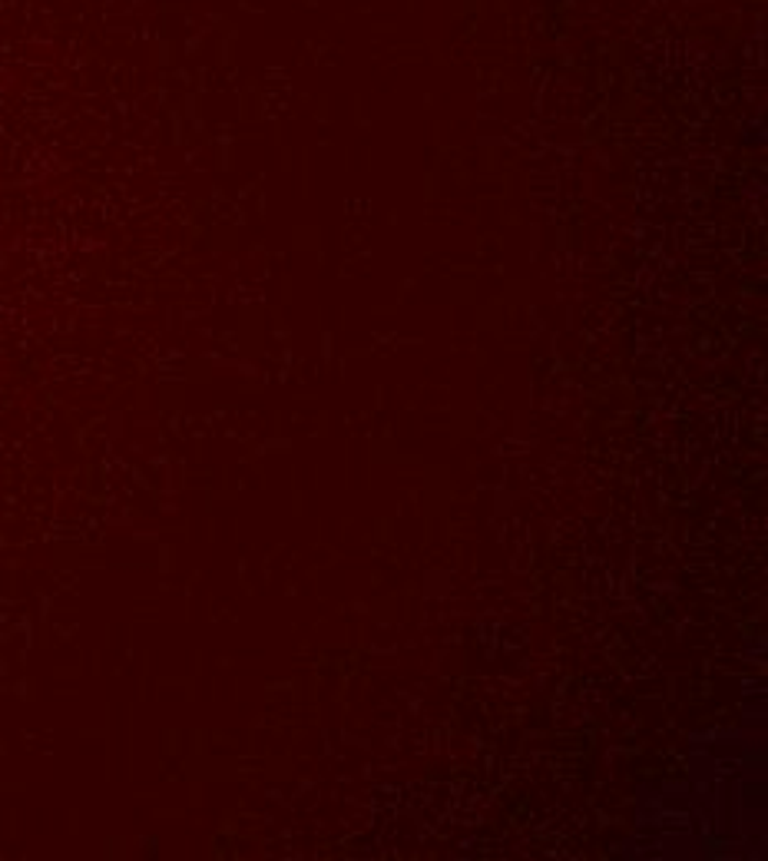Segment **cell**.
I'll return each mask as SVG.
<instances>
[]
</instances>
